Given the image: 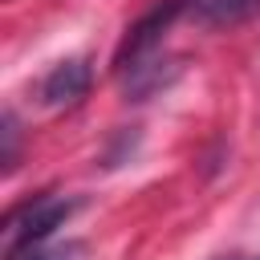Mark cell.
<instances>
[{
    "label": "cell",
    "mask_w": 260,
    "mask_h": 260,
    "mask_svg": "<svg viewBox=\"0 0 260 260\" xmlns=\"http://www.w3.org/2000/svg\"><path fill=\"white\" fill-rule=\"evenodd\" d=\"M73 199H61V195H37L28 203H20L16 211H8L4 219V260H20L28 256L32 248H41L69 215H73Z\"/></svg>",
    "instance_id": "cell-1"
},
{
    "label": "cell",
    "mask_w": 260,
    "mask_h": 260,
    "mask_svg": "<svg viewBox=\"0 0 260 260\" xmlns=\"http://www.w3.org/2000/svg\"><path fill=\"white\" fill-rule=\"evenodd\" d=\"M85 89H89V65H85V61H61V65L41 81L45 106H69V102L85 98Z\"/></svg>",
    "instance_id": "cell-2"
},
{
    "label": "cell",
    "mask_w": 260,
    "mask_h": 260,
    "mask_svg": "<svg viewBox=\"0 0 260 260\" xmlns=\"http://www.w3.org/2000/svg\"><path fill=\"white\" fill-rule=\"evenodd\" d=\"M260 8V0H183V12L203 24V28H223V24H240Z\"/></svg>",
    "instance_id": "cell-3"
},
{
    "label": "cell",
    "mask_w": 260,
    "mask_h": 260,
    "mask_svg": "<svg viewBox=\"0 0 260 260\" xmlns=\"http://www.w3.org/2000/svg\"><path fill=\"white\" fill-rule=\"evenodd\" d=\"M89 256V248L85 244H77V240H65V244H53V248H32L28 256H20V260H85Z\"/></svg>",
    "instance_id": "cell-4"
},
{
    "label": "cell",
    "mask_w": 260,
    "mask_h": 260,
    "mask_svg": "<svg viewBox=\"0 0 260 260\" xmlns=\"http://www.w3.org/2000/svg\"><path fill=\"white\" fill-rule=\"evenodd\" d=\"M256 260H260V256H256Z\"/></svg>",
    "instance_id": "cell-5"
}]
</instances>
